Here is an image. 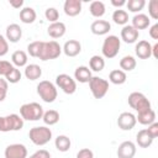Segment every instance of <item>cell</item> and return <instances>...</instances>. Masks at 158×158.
<instances>
[{
  "label": "cell",
  "instance_id": "484cf974",
  "mask_svg": "<svg viewBox=\"0 0 158 158\" xmlns=\"http://www.w3.org/2000/svg\"><path fill=\"white\" fill-rule=\"evenodd\" d=\"M54 146H56V148L59 152H68L69 148H70V146H72V142H70V138L68 136L59 135L54 139Z\"/></svg>",
  "mask_w": 158,
  "mask_h": 158
},
{
  "label": "cell",
  "instance_id": "e575fe53",
  "mask_svg": "<svg viewBox=\"0 0 158 158\" xmlns=\"http://www.w3.org/2000/svg\"><path fill=\"white\" fill-rule=\"evenodd\" d=\"M146 5V1L144 0H128L126 1V6H127V10L131 11V12H138L141 11Z\"/></svg>",
  "mask_w": 158,
  "mask_h": 158
},
{
  "label": "cell",
  "instance_id": "bcb514c9",
  "mask_svg": "<svg viewBox=\"0 0 158 158\" xmlns=\"http://www.w3.org/2000/svg\"><path fill=\"white\" fill-rule=\"evenodd\" d=\"M10 5L15 9H20L23 5V0H10Z\"/></svg>",
  "mask_w": 158,
  "mask_h": 158
},
{
  "label": "cell",
  "instance_id": "ee69618b",
  "mask_svg": "<svg viewBox=\"0 0 158 158\" xmlns=\"http://www.w3.org/2000/svg\"><path fill=\"white\" fill-rule=\"evenodd\" d=\"M28 158H51V153L47 149H38L33 154H31Z\"/></svg>",
  "mask_w": 158,
  "mask_h": 158
},
{
  "label": "cell",
  "instance_id": "5bb4252c",
  "mask_svg": "<svg viewBox=\"0 0 158 158\" xmlns=\"http://www.w3.org/2000/svg\"><path fill=\"white\" fill-rule=\"evenodd\" d=\"M63 10L67 16L74 17L81 12V1L80 0H65L63 5Z\"/></svg>",
  "mask_w": 158,
  "mask_h": 158
},
{
  "label": "cell",
  "instance_id": "1f68e13d",
  "mask_svg": "<svg viewBox=\"0 0 158 158\" xmlns=\"http://www.w3.org/2000/svg\"><path fill=\"white\" fill-rule=\"evenodd\" d=\"M42 120H43V122L46 125L53 126V125H56L59 121V112L56 111V110H48V111L43 112Z\"/></svg>",
  "mask_w": 158,
  "mask_h": 158
},
{
  "label": "cell",
  "instance_id": "8fae6325",
  "mask_svg": "<svg viewBox=\"0 0 158 158\" xmlns=\"http://www.w3.org/2000/svg\"><path fill=\"white\" fill-rule=\"evenodd\" d=\"M136 116L132 112H122L117 117V126L122 131H130L136 126Z\"/></svg>",
  "mask_w": 158,
  "mask_h": 158
},
{
  "label": "cell",
  "instance_id": "7c38bea8",
  "mask_svg": "<svg viewBox=\"0 0 158 158\" xmlns=\"http://www.w3.org/2000/svg\"><path fill=\"white\" fill-rule=\"evenodd\" d=\"M136 144L132 141H125L122 142L117 148V158H133L136 154Z\"/></svg>",
  "mask_w": 158,
  "mask_h": 158
},
{
  "label": "cell",
  "instance_id": "8992f818",
  "mask_svg": "<svg viewBox=\"0 0 158 158\" xmlns=\"http://www.w3.org/2000/svg\"><path fill=\"white\" fill-rule=\"evenodd\" d=\"M37 94L44 102H53L57 99V88L49 80H42L37 85Z\"/></svg>",
  "mask_w": 158,
  "mask_h": 158
},
{
  "label": "cell",
  "instance_id": "9c48e42d",
  "mask_svg": "<svg viewBox=\"0 0 158 158\" xmlns=\"http://www.w3.org/2000/svg\"><path fill=\"white\" fill-rule=\"evenodd\" d=\"M56 85H57L59 89H62V90H63L65 94H68V95L74 94L75 90H77V83H75V80H74L70 75H68V74H65V73L58 74V75L56 77Z\"/></svg>",
  "mask_w": 158,
  "mask_h": 158
},
{
  "label": "cell",
  "instance_id": "277c9868",
  "mask_svg": "<svg viewBox=\"0 0 158 158\" xmlns=\"http://www.w3.org/2000/svg\"><path fill=\"white\" fill-rule=\"evenodd\" d=\"M23 127V120L17 114H10L7 116H0V132L20 131Z\"/></svg>",
  "mask_w": 158,
  "mask_h": 158
},
{
  "label": "cell",
  "instance_id": "7bdbcfd3",
  "mask_svg": "<svg viewBox=\"0 0 158 158\" xmlns=\"http://www.w3.org/2000/svg\"><path fill=\"white\" fill-rule=\"evenodd\" d=\"M77 158H94V153L89 148H81L77 153Z\"/></svg>",
  "mask_w": 158,
  "mask_h": 158
},
{
  "label": "cell",
  "instance_id": "9a60e30c",
  "mask_svg": "<svg viewBox=\"0 0 158 158\" xmlns=\"http://www.w3.org/2000/svg\"><path fill=\"white\" fill-rule=\"evenodd\" d=\"M110 30H111V25L106 20H95L90 26V31L96 36H104L109 33Z\"/></svg>",
  "mask_w": 158,
  "mask_h": 158
},
{
  "label": "cell",
  "instance_id": "7402d4cb",
  "mask_svg": "<svg viewBox=\"0 0 158 158\" xmlns=\"http://www.w3.org/2000/svg\"><path fill=\"white\" fill-rule=\"evenodd\" d=\"M136 142H137V144L141 148H148L153 143V138L148 135L147 130L143 128V130H141V131L137 132V135H136Z\"/></svg>",
  "mask_w": 158,
  "mask_h": 158
},
{
  "label": "cell",
  "instance_id": "836d02e7",
  "mask_svg": "<svg viewBox=\"0 0 158 158\" xmlns=\"http://www.w3.org/2000/svg\"><path fill=\"white\" fill-rule=\"evenodd\" d=\"M42 46H43V41H33L27 46V53L31 57L38 58L41 49H42Z\"/></svg>",
  "mask_w": 158,
  "mask_h": 158
},
{
  "label": "cell",
  "instance_id": "5b68a950",
  "mask_svg": "<svg viewBox=\"0 0 158 158\" xmlns=\"http://www.w3.org/2000/svg\"><path fill=\"white\" fill-rule=\"evenodd\" d=\"M120 47H121V40L115 35H110L102 42V47H101L102 56L109 59L115 58L118 54Z\"/></svg>",
  "mask_w": 158,
  "mask_h": 158
},
{
  "label": "cell",
  "instance_id": "83f0119b",
  "mask_svg": "<svg viewBox=\"0 0 158 158\" xmlns=\"http://www.w3.org/2000/svg\"><path fill=\"white\" fill-rule=\"evenodd\" d=\"M126 79H127V75H126V73H125L123 70H121V69H114V70H111L110 74H109V80H110L112 84H115V85H121V84H123V83L126 81Z\"/></svg>",
  "mask_w": 158,
  "mask_h": 158
},
{
  "label": "cell",
  "instance_id": "d6a6232c",
  "mask_svg": "<svg viewBox=\"0 0 158 158\" xmlns=\"http://www.w3.org/2000/svg\"><path fill=\"white\" fill-rule=\"evenodd\" d=\"M105 67V60L101 56H93L89 60V68L94 72H101Z\"/></svg>",
  "mask_w": 158,
  "mask_h": 158
},
{
  "label": "cell",
  "instance_id": "2e32d148",
  "mask_svg": "<svg viewBox=\"0 0 158 158\" xmlns=\"http://www.w3.org/2000/svg\"><path fill=\"white\" fill-rule=\"evenodd\" d=\"M139 32L133 28L131 25H125L121 30V40L125 43H135L138 40Z\"/></svg>",
  "mask_w": 158,
  "mask_h": 158
},
{
  "label": "cell",
  "instance_id": "30bf717a",
  "mask_svg": "<svg viewBox=\"0 0 158 158\" xmlns=\"http://www.w3.org/2000/svg\"><path fill=\"white\" fill-rule=\"evenodd\" d=\"M5 158H27V148L21 143L9 144L4 152Z\"/></svg>",
  "mask_w": 158,
  "mask_h": 158
},
{
  "label": "cell",
  "instance_id": "ba28073f",
  "mask_svg": "<svg viewBox=\"0 0 158 158\" xmlns=\"http://www.w3.org/2000/svg\"><path fill=\"white\" fill-rule=\"evenodd\" d=\"M89 89L95 99H102L109 91V81L100 77H91Z\"/></svg>",
  "mask_w": 158,
  "mask_h": 158
},
{
  "label": "cell",
  "instance_id": "7a4b0ae2",
  "mask_svg": "<svg viewBox=\"0 0 158 158\" xmlns=\"http://www.w3.org/2000/svg\"><path fill=\"white\" fill-rule=\"evenodd\" d=\"M43 112V107L38 102H27L20 107V116L26 121H38L42 118Z\"/></svg>",
  "mask_w": 158,
  "mask_h": 158
},
{
  "label": "cell",
  "instance_id": "c3c4849f",
  "mask_svg": "<svg viewBox=\"0 0 158 158\" xmlns=\"http://www.w3.org/2000/svg\"><path fill=\"white\" fill-rule=\"evenodd\" d=\"M152 56L154 58H158V43H154L152 46Z\"/></svg>",
  "mask_w": 158,
  "mask_h": 158
},
{
  "label": "cell",
  "instance_id": "52a82bcc",
  "mask_svg": "<svg viewBox=\"0 0 158 158\" xmlns=\"http://www.w3.org/2000/svg\"><path fill=\"white\" fill-rule=\"evenodd\" d=\"M60 53H62V47L57 41H48V42L43 41V46L38 58L41 60H51L58 58Z\"/></svg>",
  "mask_w": 158,
  "mask_h": 158
},
{
  "label": "cell",
  "instance_id": "cb8c5ba5",
  "mask_svg": "<svg viewBox=\"0 0 158 158\" xmlns=\"http://www.w3.org/2000/svg\"><path fill=\"white\" fill-rule=\"evenodd\" d=\"M36 17H37L36 11L30 6H26L20 10V20L23 23H33Z\"/></svg>",
  "mask_w": 158,
  "mask_h": 158
},
{
  "label": "cell",
  "instance_id": "8d00e7d4",
  "mask_svg": "<svg viewBox=\"0 0 158 158\" xmlns=\"http://www.w3.org/2000/svg\"><path fill=\"white\" fill-rule=\"evenodd\" d=\"M44 16H46V19H47L51 23H53V22H57V21H58V19H59V12H58V10H57L56 7H48V9L44 11Z\"/></svg>",
  "mask_w": 158,
  "mask_h": 158
},
{
  "label": "cell",
  "instance_id": "60d3db41",
  "mask_svg": "<svg viewBox=\"0 0 158 158\" xmlns=\"http://www.w3.org/2000/svg\"><path fill=\"white\" fill-rule=\"evenodd\" d=\"M7 52H9V42L2 35H0V57H4L5 54H7Z\"/></svg>",
  "mask_w": 158,
  "mask_h": 158
},
{
  "label": "cell",
  "instance_id": "b9f144b4",
  "mask_svg": "<svg viewBox=\"0 0 158 158\" xmlns=\"http://www.w3.org/2000/svg\"><path fill=\"white\" fill-rule=\"evenodd\" d=\"M147 130V132H148V135L154 139V138H157V136H158V122H153V123H151L149 126H148V128H146Z\"/></svg>",
  "mask_w": 158,
  "mask_h": 158
},
{
  "label": "cell",
  "instance_id": "ab89813d",
  "mask_svg": "<svg viewBox=\"0 0 158 158\" xmlns=\"http://www.w3.org/2000/svg\"><path fill=\"white\" fill-rule=\"evenodd\" d=\"M7 89H9V83L4 78H0V102L5 100L6 94H7Z\"/></svg>",
  "mask_w": 158,
  "mask_h": 158
},
{
  "label": "cell",
  "instance_id": "e0dca14e",
  "mask_svg": "<svg viewBox=\"0 0 158 158\" xmlns=\"http://www.w3.org/2000/svg\"><path fill=\"white\" fill-rule=\"evenodd\" d=\"M62 51L67 57H77L81 52V44L77 40H69L64 43Z\"/></svg>",
  "mask_w": 158,
  "mask_h": 158
},
{
  "label": "cell",
  "instance_id": "ac0fdd59",
  "mask_svg": "<svg viewBox=\"0 0 158 158\" xmlns=\"http://www.w3.org/2000/svg\"><path fill=\"white\" fill-rule=\"evenodd\" d=\"M22 37V28L17 23H11L6 27V40L7 42L16 43Z\"/></svg>",
  "mask_w": 158,
  "mask_h": 158
},
{
  "label": "cell",
  "instance_id": "4fadbf2b",
  "mask_svg": "<svg viewBox=\"0 0 158 158\" xmlns=\"http://www.w3.org/2000/svg\"><path fill=\"white\" fill-rule=\"evenodd\" d=\"M135 52L139 59H148L152 57V44L146 40L138 41L136 43Z\"/></svg>",
  "mask_w": 158,
  "mask_h": 158
},
{
  "label": "cell",
  "instance_id": "f1b7e54d",
  "mask_svg": "<svg viewBox=\"0 0 158 158\" xmlns=\"http://www.w3.org/2000/svg\"><path fill=\"white\" fill-rule=\"evenodd\" d=\"M89 11H90V14H91L94 17H98V19H99V17H101V16L105 15V11H106L105 4H104L102 1L95 0V1H93V2L90 4Z\"/></svg>",
  "mask_w": 158,
  "mask_h": 158
},
{
  "label": "cell",
  "instance_id": "d6986e66",
  "mask_svg": "<svg viewBox=\"0 0 158 158\" xmlns=\"http://www.w3.org/2000/svg\"><path fill=\"white\" fill-rule=\"evenodd\" d=\"M65 31H67V27L60 21H57V22L51 23L48 26V28H47V33L52 38H60V37H63L65 35Z\"/></svg>",
  "mask_w": 158,
  "mask_h": 158
},
{
  "label": "cell",
  "instance_id": "4316f807",
  "mask_svg": "<svg viewBox=\"0 0 158 158\" xmlns=\"http://www.w3.org/2000/svg\"><path fill=\"white\" fill-rule=\"evenodd\" d=\"M136 121H138L141 125H151L153 122H156V112L153 109L146 111V112H142V114H137L136 116Z\"/></svg>",
  "mask_w": 158,
  "mask_h": 158
},
{
  "label": "cell",
  "instance_id": "f6af8a7d",
  "mask_svg": "<svg viewBox=\"0 0 158 158\" xmlns=\"http://www.w3.org/2000/svg\"><path fill=\"white\" fill-rule=\"evenodd\" d=\"M148 32H149V36L153 40H158V23H154L153 26H151Z\"/></svg>",
  "mask_w": 158,
  "mask_h": 158
},
{
  "label": "cell",
  "instance_id": "4dcf8cb0",
  "mask_svg": "<svg viewBox=\"0 0 158 158\" xmlns=\"http://www.w3.org/2000/svg\"><path fill=\"white\" fill-rule=\"evenodd\" d=\"M112 21L116 25H122V26L127 25V22H128V14H127V11H125L122 9L115 10L114 14H112Z\"/></svg>",
  "mask_w": 158,
  "mask_h": 158
},
{
  "label": "cell",
  "instance_id": "f546056e",
  "mask_svg": "<svg viewBox=\"0 0 158 158\" xmlns=\"http://www.w3.org/2000/svg\"><path fill=\"white\" fill-rule=\"evenodd\" d=\"M136 64H137V62H136L135 57H132V56H125L120 59V68L123 72L133 70L136 68Z\"/></svg>",
  "mask_w": 158,
  "mask_h": 158
},
{
  "label": "cell",
  "instance_id": "44dd1931",
  "mask_svg": "<svg viewBox=\"0 0 158 158\" xmlns=\"http://www.w3.org/2000/svg\"><path fill=\"white\" fill-rule=\"evenodd\" d=\"M91 70L88 68V67H85V65H80V67H78L77 69H75V72H74V78L79 81V83H89L90 81V79H91Z\"/></svg>",
  "mask_w": 158,
  "mask_h": 158
},
{
  "label": "cell",
  "instance_id": "681fc988",
  "mask_svg": "<svg viewBox=\"0 0 158 158\" xmlns=\"http://www.w3.org/2000/svg\"><path fill=\"white\" fill-rule=\"evenodd\" d=\"M0 62H1V60H0Z\"/></svg>",
  "mask_w": 158,
  "mask_h": 158
},
{
  "label": "cell",
  "instance_id": "f35d334b",
  "mask_svg": "<svg viewBox=\"0 0 158 158\" xmlns=\"http://www.w3.org/2000/svg\"><path fill=\"white\" fill-rule=\"evenodd\" d=\"M12 68H14L12 63H10V62H7V60H1V62H0V75H2V77L5 78Z\"/></svg>",
  "mask_w": 158,
  "mask_h": 158
},
{
  "label": "cell",
  "instance_id": "603a6c76",
  "mask_svg": "<svg viewBox=\"0 0 158 158\" xmlns=\"http://www.w3.org/2000/svg\"><path fill=\"white\" fill-rule=\"evenodd\" d=\"M42 75V68L38 64H27L25 68V77L28 80H37Z\"/></svg>",
  "mask_w": 158,
  "mask_h": 158
},
{
  "label": "cell",
  "instance_id": "74e56055",
  "mask_svg": "<svg viewBox=\"0 0 158 158\" xmlns=\"http://www.w3.org/2000/svg\"><path fill=\"white\" fill-rule=\"evenodd\" d=\"M148 14L153 20L158 19V0H151L148 2Z\"/></svg>",
  "mask_w": 158,
  "mask_h": 158
},
{
  "label": "cell",
  "instance_id": "ffe728a7",
  "mask_svg": "<svg viewBox=\"0 0 158 158\" xmlns=\"http://www.w3.org/2000/svg\"><path fill=\"white\" fill-rule=\"evenodd\" d=\"M149 23H151V20H149V17L147 15H144V14H136L132 17V25L131 26L138 31V30L147 28L149 26Z\"/></svg>",
  "mask_w": 158,
  "mask_h": 158
},
{
  "label": "cell",
  "instance_id": "6da1fadb",
  "mask_svg": "<svg viewBox=\"0 0 158 158\" xmlns=\"http://www.w3.org/2000/svg\"><path fill=\"white\" fill-rule=\"evenodd\" d=\"M28 137L33 144L44 146L52 139V131L47 126H36L30 130Z\"/></svg>",
  "mask_w": 158,
  "mask_h": 158
},
{
  "label": "cell",
  "instance_id": "7dc6e473",
  "mask_svg": "<svg viewBox=\"0 0 158 158\" xmlns=\"http://www.w3.org/2000/svg\"><path fill=\"white\" fill-rule=\"evenodd\" d=\"M111 4H112L114 6H116L117 9H120L121 6L126 5V0H111Z\"/></svg>",
  "mask_w": 158,
  "mask_h": 158
},
{
  "label": "cell",
  "instance_id": "d4e9b609",
  "mask_svg": "<svg viewBox=\"0 0 158 158\" xmlns=\"http://www.w3.org/2000/svg\"><path fill=\"white\" fill-rule=\"evenodd\" d=\"M12 65L16 68L26 67L27 65V53L25 51H15L11 56Z\"/></svg>",
  "mask_w": 158,
  "mask_h": 158
},
{
  "label": "cell",
  "instance_id": "d590c367",
  "mask_svg": "<svg viewBox=\"0 0 158 158\" xmlns=\"http://www.w3.org/2000/svg\"><path fill=\"white\" fill-rule=\"evenodd\" d=\"M5 80H6L7 83H11V84L19 83V81L21 80V72H20V69H17L16 67H14V68L9 72V74L5 77Z\"/></svg>",
  "mask_w": 158,
  "mask_h": 158
},
{
  "label": "cell",
  "instance_id": "3957f363",
  "mask_svg": "<svg viewBox=\"0 0 158 158\" xmlns=\"http://www.w3.org/2000/svg\"><path fill=\"white\" fill-rule=\"evenodd\" d=\"M128 105L135 110L137 111V114H142V112H146L148 110L152 109L151 106V101L146 98L144 94L142 93H138V91H133L128 95Z\"/></svg>",
  "mask_w": 158,
  "mask_h": 158
}]
</instances>
